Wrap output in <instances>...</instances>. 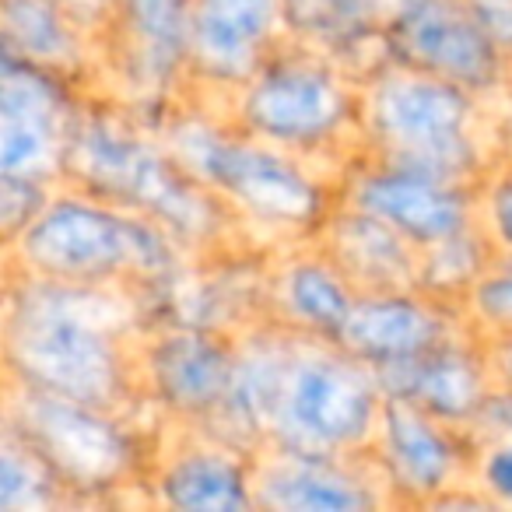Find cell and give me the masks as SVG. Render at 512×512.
Wrapping results in <instances>:
<instances>
[{
	"instance_id": "cell-20",
	"label": "cell",
	"mask_w": 512,
	"mask_h": 512,
	"mask_svg": "<svg viewBox=\"0 0 512 512\" xmlns=\"http://www.w3.org/2000/svg\"><path fill=\"white\" fill-rule=\"evenodd\" d=\"M155 495L172 509H253V467L225 446H193L158 470Z\"/></svg>"
},
{
	"instance_id": "cell-29",
	"label": "cell",
	"mask_w": 512,
	"mask_h": 512,
	"mask_svg": "<svg viewBox=\"0 0 512 512\" xmlns=\"http://www.w3.org/2000/svg\"><path fill=\"white\" fill-rule=\"evenodd\" d=\"M484 488L495 491L502 502H512V442H502L495 446L488 456H484Z\"/></svg>"
},
{
	"instance_id": "cell-15",
	"label": "cell",
	"mask_w": 512,
	"mask_h": 512,
	"mask_svg": "<svg viewBox=\"0 0 512 512\" xmlns=\"http://www.w3.org/2000/svg\"><path fill=\"white\" fill-rule=\"evenodd\" d=\"M453 337V320L439 295L428 292H369L358 295L337 344L372 369L411 362Z\"/></svg>"
},
{
	"instance_id": "cell-31",
	"label": "cell",
	"mask_w": 512,
	"mask_h": 512,
	"mask_svg": "<svg viewBox=\"0 0 512 512\" xmlns=\"http://www.w3.org/2000/svg\"><path fill=\"white\" fill-rule=\"evenodd\" d=\"M509 130H512V113H509Z\"/></svg>"
},
{
	"instance_id": "cell-27",
	"label": "cell",
	"mask_w": 512,
	"mask_h": 512,
	"mask_svg": "<svg viewBox=\"0 0 512 512\" xmlns=\"http://www.w3.org/2000/svg\"><path fill=\"white\" fill-rule=\"evenodd\" d=\"M488 225H491V232H495V239L505 246V253H512V169H505L502 176L491 183Z\"/></svg>"
},
{
	"instance_id": "cell-7",
	"label": "cell",
	"mask_w": 512,
	"mask_h": 512,
	"mask_svg": "<svg viewBox=\"0 0 512 512\" xmlns=\"http://www.w3.org/2000/svg\"><path fill=\"white\" fill-rule=\"evenodd\" d=\"M67 491L116 488L137 463V442L113 411L36 390L8 376V418Z\"/></svg>"
},
{
	"instance_id": "cell-9",
	"label": "cell",
	"mask_w": 512,
	"mask_h": 512,
	"mask_svg": "<svg viewBox=\"0 0 512 512\" xmlns=\"http://www.w3.org/2000/svg\"><path fill=\"white\" fill-rule=\"evenodd\" d=\"M81 109L60 74L4 53L0 64V176L53 186L64 179Z\"/></svg>"
},
{
	"instance_id": "cell-12",
	"label": "cell",
	"mask_w": 512,
	"mask_h": 512,
	"mask_svg": "<svg viewBox=\"0 0 512 512\" xmlns=\"http://www.w3.org/2000/svg\"><path fill=\"white\" fill-rule=\"evenodd\" d=\"M348 204L390 225L418 249L439 246L470 228L467 186L383 162L351 179Z\"/></svg>"
},
{
	"instance_id": "cell-21",
	"label": "cell",
	"mask_w": 512,
	"mask_h": 512,
	"mask_svg": "<svg viewBox=\"0 0 512 512\" xmlns=\"http://www.w3.org/2000/svg\"><path fill=\"white\" fill-rule=\"evenodd\" d=\"M0 32L4 53L46 67L60 78L81 71L85 64V32L60 8V0H0Z\"/></svg>"
},
{
	"instance_id": "cell-23",
	"label": "cell",
	"mask_w": 512,
	"mask_h": 512,
	"mask_svg": "<svg viewBox=\"0 0 512 512\" xmlns=\"http://www.w3.org/2000/svg\"><path fill=\"white\" fill-rule=\"evenodd\" d=\"M64 481L50 470V463L4 425L0 442V512H43L60 505Z\"/></svg>"
},
{
	"instance_id": "cell-25",
	"label": "cell",
	"mask_w": 512,
	"mask_h": 512,
	"mask_svg": "<svg viewBox=\"0 0 512 512\" xmlns=\"http://www.w3.org/2000/svg\"><path fill=\"white\" fill-rule=\"evenodd\" d=\"M491 372L498 376V393H488L477 421L498 428V432H512V330H498V344L491 348Z\"/></svg>"
},
{
	"instance_id": "cell-30",
	"label": "cell",
	"mask_w": 512,
	"mask_h": 512,
	"mask_svg": "<svg viewBox=\"0 0 512 512\" xmlns=\"http://www.w3.org/2000/svg\"><path fill=\"white\" fill-rule=\"evenodd\" d=\"M60 8L71 15L81 32H106L109 18L116 11V0H60Z\"/></svg>"
},
{
	"instance_id": "cell-3",
	"label": "cell",
	"mask_w": 512,
	"mask_h": 512,
	"mask_svg": "<svg viewBox=\"0 0 512 512\" xmlns=\"http://www.w3.org/2000/svg\"><path fill=\"white\" fill-rule=\"evenodd\" d=\"M11 246L25 274L60 285H158L179 267L162 225L92 193L50 197Z\"/></svg>"
},
{
	"instance_id": "cell-1",
	"label": "cell",
	"mask_w": 512,
	"mask_h": 512,
	"mask_svg": "<svg viewBox=\"0 0 512 512\" xmlns=\"http://www.w3.org/2000/svg\"><path fill=\"white\" fill-rule=\"evenodd\" d=\"M123 309L109 285H60L32 278L8 292L4 355L18 383L102 411H123L134 397Z\"/></svg>"
},
{
	"instance_id": "cell-17",
	"label": "cell",
	"mask_w": 512,
	"mask_h": 512,
	"mask_svg": "<svg viewBox=\"0 0 512 512\" xmlns=\"http://www.w3.org/2000/svg\"><path fill=\"white\" fill-rule=\"evenodd\" d=\"M379 484L348 467V456L274 449L253 467V502L285 512H358L379 505Z\"/></svg>"
},
{
	"instance_id": "cell-5",
	"label": "cell",
	"mask_w": 512,
	"mask_h": 512,
	"mask_svg": "<svg viewBox=\"0 0 512 512\" xmlns=\"http://www.w3.org/2000/svg\"><path fill=\"white\" fill-rule=\"evenodd\" d=\"M365 134L376 162L467 186L481 172L474 95L411 67L386 64L365 95Z\"/></svg>"
},
{
	"instance_id": "cell-4",
	"label": "cell",
	"mask_w": 512,
	"mask_h": 512,
	"mask_svg": "<svg viewBox=\"0 0 512 512\" xmlns=\"http://www.w3.org/2000/svg\"><path fill=\"white\" fill-rule=\"evenodd\" d=\"M386 390L379 372L330 337L292 327L274 393L267 446L313 456H351L379 432Z\"/></svg>"
},
{
	"instance_id": "cell-16",
	"label": "cell",
	"mask_w": 512,
	"mask_h": 512,
	"mask_svg": "<svg viewBox=\"0 0 512 512\" xmlns=\"http://www.w3.org/2000/svg\"><path fill=\"white\" fill-rule=\"evenodd\" d=\"M383 481L407 502H435L460 467V449L442 418L404 397L386 393L379 418Z\"/></svg>"
},
{
	"instance_id": "cell-28",
	"label": "cell",
	"mask_w": 512,
	"mask_h": 512,
	"mask_svg": "<svg viewBox=\"0 0 512 512\" xmlns=\"http://www.w3.org/2000/svg\"><path fill=\"white\" fill-rule=\"evenodd\" d=\"M467 4L491 32V39L505 50V57L512 60V0H467Z\"/></svg>"
},
{
	"instance_id": "cell-6",
	"label": "cell",
	"mask_w": 512,
	"mask_h": 512,
	"mask_svg": "<svg viewBox=\"0 0 512 512\" xmlns=\"http://www.w3.org/2000/svg\"><path fill=\"white\" fill-rule=\"evenodd\" d=\"M165 148L228 207L256 221L313 228L327 211L320 186L260 137H228L190 116L165 127Z\"/></svg>"
},
{
	"instance_id": "cell-18",
	"label": "cell",
	"mask_w": 512,
	"mask_h": 512,
	"mask_svg": "<svg viewBox=\"0 0 512 512\" xmlns=\"http://www.w3.org/2000/svg\"><path fill=\"white\" fill-rule=\"evenodd\" d=\"M488 369L491 365L474 348L449 337L446 344L411 358V362L376 372L390 397H404L425 407L435 418H442L446 425H460V421H477V414H481L491 393Z\"/></svg>"
},
{
	"instance_id": "cell-22",
	"label": "cell",
	"mask_w": 512,
	"mask_h": 512,
	"mask_svg": "<svg viewBox=\"0 0 512 512\" xmlns=\"http://www.w3.org/2000/svg\"><path fill=\"white\" fill-rule=\"evenodd\" d=\"M355 299L358 288L344 278L341 267L327 253L295 260L278 278V306L285 313L288 327L330 337V341H337Z\"/></svg>"
},
{
	"instance_id": "cell-2",
	"label": "cell",
	"mask_w": 512,
	"mask_h": 512,
	"mask_svg": "<svg viewBox=\"0 0 512 512\" xmlns=\"http://www.w3.org/2000/svg\"><path fill=\"white\" fill-rule=\"evenodd\" d=\"M64 179L85 193L144 214L176 242L207 246L228 228V207L165 144H155L109 113H81Z\"/></svg>"
},
{
	"instance_id": "cell-14",
	"label": "cell",
	"mask_w": 512,
	"mask_h": 512,
	"mask_svg": "<svg viewBox=\"0 0 512 512\" xmlns=\"http://www.w3.org/2000/svg\"><path fill=\"white\" fill-rule=\"evenodd\" d=\"M148 386L172 414L214 425L235 376V344L204 327L165 330L148 348Z\"/></svg>"
},
{
	"instance_id": "cell-26",
	"label": "cell",
	"mask_w": 512,
	"mask_h": 512,
	"mask_svg": "<svg viewBox=\"0 0 512 512\" xmlns=\"http://www.w3.org/2000/svg\"><path fill=\"white\" fill-rule=\"evenodd\" d=\"M355 36H383L397 15H404L414 0H337Z\"/></svg>"
},
{
	"instance_id": "cell-13",
	"label": "cell",
	"mask_w": 512,
	"mask_h": 512,
	"mask_svg": "<svg viewBox=\"0 0 512 512\" xmlns=\"http://www.w3.org/2000/svg\"><path fill=\"white\" fill-rule=\"evenodd\" d=\"M193 0H116L109 18V60L130 92L158 99L190 67Z\"/></svg>"
},
{
	"instance_id": "cell-10",
	"label": "cell",
	"mask_w": 512,
	"mask_h": 512,
	"mask_svg": "<svg viewBox=\"0 0 512 512\" xmlns=\"http://www.w3.org/2000/svg\"><path fill=\"white\" fill-rule=\"evenodd\" d=\"M386 57L463 92H491L505 74V50L467 0H414L383 29Z\"/></svg>"
},
{
	"instance_id": "cell-8",
	"label": "cell",
	"mask_w": 512,
	"mask_h": 512,
	"mask_svg": "<svg viewBox=\"0 0 512 512\" xmlns=\"http://www.w3.org/2000/svg\"><path fill=\"white\" fill-rule=\"evenodd\" d=\"M351 116L355 99L334 67L281 50L246 81L239 99L242 130L274 148H316L341 134Z\"/></svg>"
},
{
	"instance_id": "cell-19",
	"label": "cell",
	"mask_w": 512,
	"mask_h": 512,
	"mask_svg": "<svg viewBox=\"0 0 512 512\" xmlns=\"http://www.w3.org/2000/svg\"><path fill=\"white\" fill-rule=\"evenodd\" d=\"M323 239H327V256L358 288V295L425 292L421 288V249L372 214L348 204L330 218Z\"/></svg>"
},
{
	"instance_id": "cell-11",
	"label": "cell",
	"mask_w": 512,
	"mask_h": 512,
	"mask_svg": "<svg viewBox=\"0 0 512 512\" xmlns=\"http://www.w3.org/2000/svg\"><path fill=\"white\" fill-rule=\"evenodd\" d=\"M288 22V0H193L190 71L218 85H246L278 53Z\"/></svg>"
},
{
	"instance_id": "cell-24",
	"label": "cell",
	"mask_w": 512,
	"mask_h": 512,
	"mask_svg": "<svg viewBox=\"0 0 512 512\" xmlns=\"http://www.w3.org/2000/svg\"><path fill=\"white\" fill-rule=\"evenodd\" d=\"M46 204H50V186L46 183L0 176V225H4L8 242H15L39 218Z\"/></svg>"
}]
</instances>
